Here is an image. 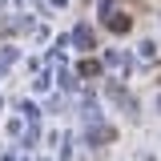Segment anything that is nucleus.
Here are the masks:
<instances>
[{"label": "nucleus", "mask_w": 161, "mask_h": 161, "mask_svg": "<svg viewBox=\"0 0 161 161\" xmlns=\"http://www.w3.org/2000/svg\"><path fill=\"white\" fill-rule=\"evenodd\" d=\"M105 24H109L113 32H125V28H129V20H125V16H105Z\"/></svg>", "instance_id": "f257e3e1"}]
</instances>
